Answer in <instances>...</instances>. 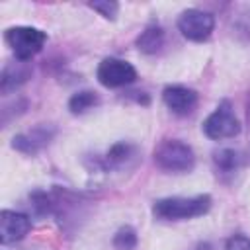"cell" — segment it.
<instances>
[{
    "mask_svg": "<svg viewBox=\"0 0 250 250\" xmlns=\"http://www.w3.org/2000/svg\"><path fill=\"white\" fill-rule=\"evenodd\" d=\"M49 139L47 133H43L41 129H35L33 133H27V135H20L14 139V146L23 150V152H35L41 145H45V141Z\"/></svg>",
    "mask_w": 250,
    "mask_h": 250,
    "instance_id": "obj_13",
    "label": "cell"
},
{
    "mask_svg": "<svg viewBox=\"0 0 250 250\" xmlns=\"http://www.w3.org/2000/svg\"><path fill=\"white\" fill-rule=\"evenodd\" d=\"M203 133L213 141L230 139L240 133V121L234 115V109L229 100H223L213 109V113H209V117L203 121Z\"/></svg>",
    "mask_w": 250,
    "mask_h": 250,
    "instance_id": "obj_4",
    "label": "cell"
},
{
    "mask_svg": "<svg viewBox=\"0 0 250 250\" xmlns=\"http://www.w3.org/2000/svg\"><path fill=\"white\" fill-rule=\"evenodd\" d=\"M4 39H6L8 47L12 49L14 57L18 61L27 62L31 57H35L43 49V45L47 41V33L37 27H31V25H16V27L6 29Z\"/></svg>",
    "mask_w": 250,
    "mask_h": 250,
    "instance_id": "obj_3",
    "label": "cell"
},
{
    "mask_svg": "<svg viewBox=\"0 0 250 250\" xmlns=\"http://www.w3.org/2000/svg\"><path fill=\"white\" fill-rule=\"evenodd\" d=\"M90 8L96 10L100 16H104L105 20H115V16H117V12H119V4H117V2H109V0L92 2Z\"/></svg>",
    "mask_w": 250,
    "mask_h": 250,
    "instance_id": "obj_16",
    "label": "cell"
},
{
    "mask_svg": "<svg viewBox=\"0 0 250 250\" xmlns=\"http://www.w3.org/2000/svg\"><path fill=\"white\" fill-rule=\"evenodd\" d=\"M98 104H100V98H98L96 92H92V90H82V92L72 94V98L68 100V109H70L74 115H80V113H86L88 109H94Z\"/></svg>",
    "mask_w": 250,
    "mask_h": 250,
    "instance_id": "obj_12",
    "label": "cell"
},
{
    "mask_svg": "<svg viewBox=\"0 0 250 250\" xmlns=\"http://www.w3.org/2000/svg\"><path fill=\"white\" fill-rule=\"evenodd\" d=\"M162 41H164V33H162V29H160V25L152 23V25H148V27L137 37V47H139V51L152 55V53H156V51L162 47Z\"/></svg>",
    "mask_w": 250,
    "mask_h": 250,
    "instance_id": "obj_11",
    "label": "cell"
},
{
    "mask_svg": "<svg viewBox=\"0 0 250 250\" xmlns=\"http://www.w3.org/2000/svg\"><path fill=\"white\" fill-rule=\"evenodd\" d=\"M29 229H31V221L25 213L10 211V209H4L0 213V240H2V244H12V242L25 238Z\"/></svg>",
    "mask_w": 250,
    "mask_h": 250,
    "instance_id": "obj_7",
    "label": "cell"
},
{
    "mask_svg": "<svg viewBox=\"0 0 250 250\" xmlns=\"http://www.w3.org/2000/svg\"><path fill=\"white\" fill-rule=\"evenodd\" d=\"M162 100H164L166 107L176 115H189L197 107L195 90H191L188 86H180V84L166 86L162 92Z\"/></svg>",
    "mask_w": 250,
    "mask_h": 250,
    "instance_id": "obj_8",
    "label": "cell"
},
{
    "mask_svg": "<svg viewBox=\"0 0 250 250\" xmlns=\"http://www.w3.org/2000/svg\"><path fill=\"white\" fill-rule=\"evenodd\" d=\"M225 250H250V238L246 234H232L227 240Z\"/></svg>",
    "mask_w": 250,
    "mask_h": 250,
    "instance_id": "obj_17",
    "label": "cell"
},
{
    "mask_svg": "<svg viewBox=\"0 0 250 250\" xmlns=\"http://www.w3.org/2000/svg\"><path fill=\"white\" fill-rule=\"evenodd\" d=\"M137 158V148L131 143H117L105 154V166L109 168H123L131 160Z\"/></svg>",
    "mask_w": 250,
    "mask_h": 250,
    "instance_id": "obj_10",
    "label": "cell"
},
{
    "mask_svg": "<svg viewBox=\"0 0 250 250\" xmlns=\"http://www.w3.org/2000/svg\"><path fill=\"white\" fill-rule=\"evenodd\" d=\"M29 76V68L23 61H18V62H12L8 66H4L2 70V92L8 94L10 90H14L16 86H20L21 82H25Z\"/></svg>",
    "mask_w": 250,
    "mask_h": 250,
    "instance_id": "obj_9",
    "label": "cell"
},
{
    "mask_svg": "<svg viewBox=\"0 0 250 250\" xmlns=\"http://www.w3.org/2000/svg\"><path fill=\"white\" fill-rule=\"evenodd\" d=\"M98 82L105 88H121L137 80V70L131 62L115 57H107L98 64Z\"/></svg>",
    "mask_w": 250,
    "mask_h": 250,
    "instance_id": "obj_6",
    "label": "cell"
},
{
    "mask_svg": "<svg viewBox=\"0 0 250 250\" xmlns=\"http://www.w3.org/2000/svg\"><path fill=\"white\" fill-rule=\"evenodd\" d=\"M137 232H135V229L133 227H129V225H125V227H121L117 232H115V236H113V246L117 248V250H133L135 246H137Z\"/></svg>",
    "mask_w": 250,
    "mask_h": 250,
    "instance_id": "obj_15",
    "label": "cell"
},
{
    "mask_svg": "<svg viewBox=\"0 0 250 250\" xmlns=\"http://www.w3.org/2000/svg\"><path fill=\"white\" fill-rule=\"evenodd\" d=\"M215 164H217V170L223 172V174H232L236 172L238 168V154L230 148H223V150H217L215 152Z\"/></svg>",
    "mask_w": 250,
    "mask_h": 250,
    "instance_id": "obj_14",
    "label": "cell"
},
{
    "mask_svg": "<svg viewBox=\"0 0 250 250\" xmlns=\"http://www.w3.org/2000/svg\"><path fill=\"white\" fill-rule=\"evenodd\" d=\"M178 29L182 31V35L189 41L201 43L207 41L215 29V18L209 12L197 10V8H189L184 10L178 18Z\"/></svg>",
    "mask_w": 250,
    "mask_h": 250,
    "instance_id": "obj_5",
    "label": "cell"
},
{
    "mask_svg": "<svg viewBox=\"0 0 250 250\" xmlns=\"http://www.w3.org/2000/svg\"><path fill=\"white\" fill-rule=\"evenodd\" d=\"M154 164L170 174H184L193 170L195 154L193 148L180 139H164L154 148Z\"/></svg>",
    "mask_w": 250,
    "mask_h": 250,
    "instance_id": "obj_2",
    "label": "cell"
},
{
    "mask_svg": "<svg viewBox=\"0 0 250 250\" xmlns=\"http://www.w3.org/2000/svg\"><path fill=\"white\" fill-rule=\"evenodd\" d=\"M211 209V195L199 193L193 197H164L154 201L152 215L158 221H186L205 215Z\"/></svg>",
    "mask_w": 250,
    "mask_h": 250,
    "instance_id": "obj_1",
    "label": "cell"
}]
</instances>
